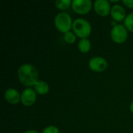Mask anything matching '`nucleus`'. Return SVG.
Wrapping results in <instances>:
<instances>
[{"label":"nucleus","instance_id":"obj_16","mask_svg":"<svg viewBox=\"0 0 133 133\" xmlns=\"http://www.w3.org/2000/svg\"><path fill=\"white\" fill-rule=\"evenodd\" d=\"M42 133H60L59 129L55 125H49L43 129Z\"/></svg>","mask_w":133,"mask_h":133},{"label":"nucleus","instance_id":"obj_13","mask_svg":"<svg viewBox=\"0 0 133 133\" xmlns=\"http://www.w3.org/2000/svg\"><path fill=\"white\" fill-rule=\"evenodd\" d=\"M72 2L71 0H58L55 2V5L57 9L59 10H66L69 7L72 6Z\"/></svg>","mask_w":133,"mask_h":133},{"label":"nucleus","instance_id":"obj_15","mask_svg":"<svg viewBox=\"0 0 133 133\" xmlns=\"http://www.w3.org/2000/svg\"><path fill=\"white\" fill-rule=\"evenodd\" d=\"M64 41L67 43V44H74L76 41V35L72 32V31H69V32H67L64 34Z\"/></svg>","mask_w":133,"mask_h":133},{"label":"nucleus","instance_id":"obj_6","mask_svg":"<svg viewBox=\"0 0 133 133\" xmlns=\"http://www.w3.org/2000/svg\"><path fill=\"white\" fill-rule=\"evenodd\" d=\"M89 68L95 72H102L108 68L107 60L101 56H94L89 61Z\"/></svg>","mask_w":133,"mask_h":133},{"label":"nucleus","instance_id":"obj_14","mask_svg":"<svg viewBox=\"0 0 133 133\" xmlns=\"http://www.w3.org/2000/svg\"><path fill=\"white\" fill-rule=\"evenodd\" d=\"M124 26L126 27L128 31L133 33V12H130L125 19Z\"/></svg>","mask_w":133,"mask_h":133},{"label":"nucleus","instance_id":"obj_5","mask_svg":"<svg viewBox=\"0 0 133 133\" xmlns=\"http://www.w3.org/2000/svg\"><path fill=\"white\" fill-rule=\"evenodd\" d=\"M71 7L76 13L79 15H86L91 11L93 2L90 0H72Z\"/></svg>","mask_w":133,"mask_h":133},{"label":"nucleus","instance_id":"obj_11","mask_svg":"<svg viewBox=\"0 0 133 133\" xmlns=\"http://www.w3.org/2000/svg\"><path fill=\"white\" fill-rule=\"evenodd\" d=\"M34 89L36 91L37 94L39 95H46L50 91V87L48 83L44 80H38L37 83L34 86Z\"/></svg>","mask_w":133,"mask_h":133},{"label":"nucleus","instance_id":"obj_4","mask_svg":"<svg viewBox=\"0 0 133 133\" xmlns=\"http://www.w3.org/2000/svg\"><path fill=\"white\" fill-rule=\"evenodd\" d=\"M128 30L124 25L115 24L111 30V38L116 44H123L128 39Z\"/></svg>","mask_w":133,"mask_h":133},{"label":"nucleus","instance_id":"obj_2","mask_svg":"<svg viewBox=\"0 0 133 133\" xmlns=\"http://www.w3.org/2000/svg\"><path fill=\"white\" fill-rule=\"evenodd\" d=\"M72 32L80 39L87 38L92 32V26L89 21L83 18H77L73 21Z\"/></svg>","mask_w":133,"mask_h":133},{"label":"nucleus","instance_id":"obj_19","mask_svg":"<svg viewBox=\"0 0 133 133\" xmlns=\"http://www.w3.org/2000/svg\"><path fill=\"white\" fill-rule=\"evenodd\" d=\"M129 109H130V111L133 114V101L130 104V106H129Z\"/></svg>","mask_w":133,"mask_h":133},{"label":"nucleus","instance_id":"obj_1","mask_svg":"<svg viewBox=\"0 0 133 133\" xmlns=\"http://www.w3.org/2000/svg\"><path fill=\"white\" fill-rule=\"evenodd\" d=\"M19 81L25 87H34L39 80V72L35 66L30 64H23L17 70Z\"/></svg>","mask_w":133,"mask_h":133},{"label":"nucleus","instance_id":"obj_12","mask_svg":"<svg viewBox=\"0 0 133 133\" xmlns=\"http://www.w3.org/2000/svg\"><path fill=\"white\" fill-rule=\"evenodd\" d=\"M78 49L81 53L86 54L88 53L91 49V42L88 38L80 39L78 43Z\"/></svg>","mask_w":133,"mask_h":133},{"label":"nucleus","instance_id":"obj_17","mask_svg":"<svg viewBox=\"0 0 133 133\" xmlns=\"http://www.w3.org/2000/svg\"><path fill=\"white\" fill-rule=\"evenodd\" d=\"M122 3L128 8L133 9V0H123Z\"/></svg>","mask_w":133,"mask_h":133},{"label":"nucleus","instance_id":"obj_9","mask_svg":"<svg viewBox=\"0 0 133 133\" xmlns=\"http://www.w3.org/2000/svg\"><path fill=\"white\" fill-rule=\"evenodd\" d=\"M5 100L10 104H17L21 102V94L14 88H9L4 93Z\"/></svg>","mask_w":133,"mask_h":133},{"label":"nucleus","instance_id":"obj_3","mask_svg":"<svg viewBox=\"0 0 133 133\" xmlns=\"http://www.w3.org/2000/svg\"><path fill=\"white\" fill-rule=\"evenodd\" d=\"M54 24L55 28L62 34L69 32L72 29V19L71 16L67 12H59L54 19Z\"/></svg>","mask_w":133,"mask_h":133},{"label":"nucleus","instance_id":"obj_10","mask_svg":"<svg viewBox=\"0 0 133 133\" xmlns=\"http://www.w3.org/2000/svg\"><path fill=\"white\" fill-rule=\"evenodd\" d=\"M111 18L116 21V22H121L125 20V19L126 18V11L125 9V8L118 4L114 5L111 7Z\"/></svg>","mask_w":133,"mask_h":133},{"label":"nucleus","instance_id":"obj_18","mask_svg":"<svg viewBox=\"0 0 133 133\" xmlns=\"http://www.w3.org/2000/svg\"><path fill=\"white\" fill-rule=\"evenodd\" d=\"M23 133H39L37 131L34 130V129H30V130H26V132H24Z\"/></svg>","mask_w":133,"mask_h":133},{"label":"nucleus","instance_id":"obj_7","mask_svg":"<svg viewBox=\"0 0 133 133\" xmlns=\"http://www.w3.org/2000/svg\"><path fill=\"white\" fill-rule=\"evenodd\" d=\"M37 101V93L31 87L26 88L21 93V103L25 107L33 106Z\"/></svg>","mask_w":133,"mask_h":133},{"label":"nucleus","instance_id":"obj_8","mask_svg":"<svg viewBox=\"0 0 133 133\" xmlns=\"http://www.w3.org/2000/svg\"><path fill=\"white\" fill-rule=\"evenodd\" d=\"M94 9L97 15L104 17L111 13V5L108 0H97L94 3Z\"/></svg>","mask_w":133,"mask_h":133}]
</instances>
